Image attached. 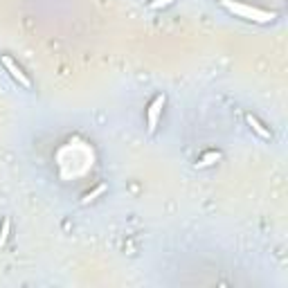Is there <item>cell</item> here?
<instances>
[{
  "mask_svg": "<svg viewBox=\"0 0 288 288\" xmlns=\"http://www.w3.org/2000/svg\"><path fill=\"white\" fill-rule=\"evenodd\" d=\"M0 63H2V68H5V70L9 72L11 79H14V81L18 83V86H23L25 90H30V88H32V79L27 77L25 72H23V68L18 66V63H16L14 59L9 57V54H0Z\"/></svg>",
  "mask_w": 288,
  "mask_h": 288,
  "instance_id": "obj_2",
  "label": "cell"
},
{
  "mask_svg": "<svg viewBox=\"0 0 288 288\" xmlns=\"http://www.w3.org/2000/svg\"><path fill=\"white\" fill-rule=\"evenodd\" d=\"M9 230H11V223H9V218H5V221H2V227H0V246H5L7 243V239H9Z\"/></svg>",
  "mask_w": 288,
  "mask_h": 288,
  "instance_id": "obj_6",
  "label": "cell"
},
{
  "mask_svg": "<svg viewBox=\"0 0 288 288\" xmlns=\"http://www.w3.org/2000/svg\"><path fill=\"white\" fill-rule=\"evenodd\" d=\"M104 191H106V185H99L95 191H90V194H86V196H83V198H81V205H88V203H90V201H95V198H97L99 194H104Z\"/></svg>",
  "mask_w": 288,
  "mask_h": 288,
  "instance_id": "obj_7",
  "label": "cell"
},
{
  "mask_svg": "<svg viewBox=\"0 0 288 288\" xmlns=\"http://www.w3.org/2000/svg\"><path fill=\"white\" fill-rule=\"evenodd\" d=\"M221 5L225 7L230 14H234L237 18H243V21H252V23H270L275 21L277 16L273 11L259 9V7L246 5V2H239V0H221Z\"/></svg>",
  "mask_w": 288,
  "mask_h": 288,
  "instance_id": "obj_1",
  "label": "cell"
},
{
  "mask_svg": "<svg viewBox=\"0 0 288 288\" xmlns=\"http://www.w3.org/2000/svg\"><path fill=\"white\" fill-rule=\"evenodd\" d=\"M246 122L250 124V126H252V131H254V133H257L261 140H270V138H273V135H270V131H268L266 126H263V124L259 122L257 117H254V115H250V113H248V115H246Z\"/></svg>",
  "mask_w": 288,
  "mask_h": 288,
  "instance_id": "obj_4",
  "label": "cell"
},
{
  "mask_svg": "<svg viewBox=\"0 0 288 288\" xmlns=\"http://www.w3.org/2000/svg\"><path fill=\"white\" fill-rule=\"evenodd\" d=\"M171 2H174V0H153V2H151V9H160V7H167V5H171Z\"/></svg>",
  "mask_w": 288,
  "mask_h": 288,
  "instance_id": "obj_8",
  "label": "cell"
},
{
  "mask_svg": "<svg viewBox=\"0 0 288 288\" xmlns=\"http://www.w3.org/2000/svg\"><path fill=\"white\" fill-rule=\"evenodd\" d=\"M216 160H221V153H218V151H207L205 155H203L201 160H198V162H196V167H210V165H214Z\"/></svg>",
  "mask_w": 288,
  "mask_h": 288,
  "instance_id": "obj_5",
  "label": "cell"
},
{
  "mask_svg": "<svg viewBox=\"0 0 288 288\" xmlns=\"http://www.w3.org/2000/svg\"><path fill=\"white\" fill-rule=\"evenodd\" d=\"M165 102H167L165 95H158V97H153V102L149 104V110H146V124H149V133L151 135H153L155 129H158V119H160L162 108H165Z\"/></svg>",
  "mask_w": 288,
  "mask_h": 288,
  "instance_id": "obj_3",
  "label": "cell"
}]
</instances>
